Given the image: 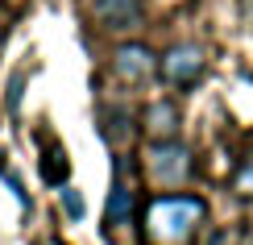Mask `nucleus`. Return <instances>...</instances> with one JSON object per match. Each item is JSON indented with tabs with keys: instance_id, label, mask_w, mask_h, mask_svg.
I'll list each match as a JSON object with an SVG mask.
<instances>
[{
	"instance_id": "nucleus-8",
	"label": "nucleus",
	"mask_w": 253,
	"mask_h": 245,
	"mask_svg": "<svg viewBox=\"0 0 253 245\" xmlns=\"http://www.w3.org/2000/svg\"><path fill=\"white\" fill-rule=\"evenodd\" d=\"M67 175H71V162H67V154L58 150H50V154H42V179H46L50 187H62L67 183Z\"/></svg>"
},
{
	"instance_id": "nucleus-3",
	"label": "nucleus",
	"mask_w": 253,
	"mask_h": 245,
	"mask_svg": "<svg viewBox=\"0 0 253 245\" xmlns=\"http://www.w3.org/2000/svg\"><path fill=\"white\" fill-rule=\"evenodd\" d=\"M204 71H208L204 46H191V42L170 46L166 58H162V79L170 83V88H195V83L204 79Z\"/></svg>"
},
{
	"instance_id": "nucleus-5",
	"label": "nucleus",
	"mask_w": 253,
	"mask_h": 245,
	"mask_svg": "<svg viewBox=\"0 0 253 245\" xmlns=\"http://www.w3.org/2000/svg\"><path fill=\"white\" fill-rule=\"evenodd\" d=\"M154 54L145 46H121L117 54H112V71H117V79H125V83H145L154 75Z\"/></svg>"
},
{
	"instance_id": "nucleus-10",
	"label": "nucleus",
	"mask_w": 253,
	"mask_h": 245,
	"mask_svg": "<svg viewBox=\"0 0 253 245\" xmlns=\"http://www.w3.org/2000/svg\"><path fill=\"white\" fill-rule=\"evenodd\" d=\"M25 79H29V71H17V75L13 79H8V96H4V100H8V108H21V92H25Z\"/></svg>"
},
{
	"instance_id": "nucleus-6",
	"label": "nucleus",
	"mask_w": 253,
	"mask_h": 245,
	"mask_svg": "<svg viewBox=\"0 0 253 245\" xmlns=\"http://www.w3.org/2000/svg\"><path fill=\"white\" fill-rule=\"evenodd\" d=\"M141 125H145V133L154 142H170V137H178V104L174 100H154L145 108Z\"/></svg>"
},
{
	"instance_id": "nucleus-11",
	"label": "nucleus",
	"mask_w": 253,
	"mask_h": 245,
	"mask_svg": "<svg viewBox=\"0 0 253 245\" xmlns=\"http://www.w3.org/2000/svg\"><path fill=\"white\" fill-rule=\"evenodd\" d=\"M62 204H67V216H83V196H79V191H62Z\"/></svg>"
},
{
	"instance_id": "nucleus-2",
	"label": "nucleus",
	"mask_w": 253,
	"mask_h": 245,
	"mask_svg": "<svg viewBox=\"0 0 253 245\" xmlns=\"http://www.w3.org/2000/svg\"><path fill=\"white\" fill-rule=\"evenodd\" d=\"M145 170L158 187H183L187 179L195 175V162H191V150L178 146L174 137L170 142H154L150 154H145Z\"/></svg>"
},
{
	"instance_id": "nucleus-7",
	"label": "nucleus",
	"mask_w": 253,
	"mask_h": 245,
	"mask_svg": "<svg viewBox=\"0 0 253 245\" xmlns=\"http://www.w3.org/2000/svg\"><path fill=\"white\" fill-rule=\"evenodd\" d=\"M133 208H137V199H133V191L121 183H112V196H108V212H104V220H108V233L112 229H125L133 220Z\"/></svg>"
},
{
	"instance_id": "nucleus-12",
	"label": "nucleus",
	"mask_w": 253,
	"mask_h": 245,
	"mask_svg": "<svg viewBox=\"0 0 253 245\" xmlns=\"http://www.w3.org/2000/svg\"><path fill=\"white\" fill-rule=\"evenodd\" d=\"M237 187L245 191V196H253V158L245 162V170H241V175H237Z\"/></svg>"
},
{
	"instance_id": "nucleus-4",
	"label": "nucleus",
	"mask_w": 253,
	"mask_h": 245,
	"mask_svg": "<svg viewBox=\"0 0 253 245\" xmlns=\"http://www.w3.org/2000/svg\"><path fill=\"white\" fill-rule=\"evenodd\" d=\"M91 13L104 29L129 34V29L141 25V0H91Z\"/></svg>"
},
{
	"instance_id": "nucleus-13",
	"label": "nucleus",
	"mask_w": 253,
	"mask_h": 245,
	"mask_svg": "<svg viewBox=\"0 0 253 245\" xmlns=\"http://www.w3.org/2000/svg\"><path fill=\"white\" fill-rule=\"evenodd\" d=\"M245 21L253 25V0H245Z\"/></svg>"
},
{
	"instance_id": "nucleus-1",
	"label": "nucleus",
	"mask_w": 253,
	"mask_h": 245,
	"mask_svg": "<svg viewBox=\"0 0 253 245\" xmlns=\"http://www.w3.org/2000/svg\"><path fill=\"white\" fill-rule=\"evenodd\" d=\"M208 204L199 196H154L145 204V245H195Z\"/></svg>"
},
{
	"instance_id": "nucleus-9",
	"label": "nucleus",
	"mask_w": 253,
	"mask_h": 245,
	"mask_svg": "<svg viewBox=\"0 0 253 245\" xmlns=\"http://www.w3.org/2000/svg\"><path fill=\"white\" fill-rule=\"evenodd\" d=\"M129 133H133V129H129V116H125L121 108H117V112H104V137H108L112 146H121Z\"/></svg>"
}]
</instances>
